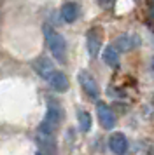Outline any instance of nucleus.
<instances>
[{
	"label": "nucleus",
	"mask_w": 154,
	"mask_h": 155,
	"mask_svg": "<svg viewBox=\"0 0 154 155\" xmlns=\"http://www.w3.org/2000/svg\"><path fill=\"white\" fill-rule=\"evenodd\" d=\"M42 31H44V38H46V44H47L53 58L58 63H67V42H65V38L49 25H44Z\"/></svg>",
	"instance_id": "1"
},
{
	"label": "nucleus",
	"mask_w": 154,
	"mask_h": 155,
	"mask_svg": "<svg viewBox=\"0 0 154 155\" xmlns=\"http://www.w3.org/2000/svg\"><path fill=\"white\" fill-rule=\"evenodd\" d=\"M60 122H61V110H60L58 105H53V103H51L49 108H47V113H46V117H44L40 127H39V131L54 134L56 127L60 126Z\"/></svg>",
	"instance_id": "2"
},
{
	"label": "nucleus",
	"mask_w": 154,
	"mask_h": 155,
	"mask_svg": "<svg viewBox=\"0 0 154 155\" xmlns=\"http://www.w3.org/2000/svg\"><path fill=\"white\" fill-rule=\"evenodd\" d=\"M77 80H79V84L82 87V91L86 92V96H89L91 99H98L100 98V87H98L96 80L91 77L88 71H79V75H77Z\"/></svg>",
	"instance_id": "3"
},
{
	"label": "nucleus",
	"mask_w": 154,
	"mask_h": 155,
	"mask_svg": "<svg viewBox=\"0 0 154 155\" xmlns=\"http://www.w3.org/2000/svg\"><path fill=\"white\" fill-rule=\"evenodd\" d=\"M86 47L91 58L98 56V52L102 49V31L100 28H91L86 35Z\"/></svg>",
	"instance_id": "4"
},
{
	"label": "nucleus",
	"mask_w": 154,
	"mask_h": 155,
	"mask_svg": "<svg viewBox=\"0 0 154 155\" xmlns=\"http://www.w3.org/2000/svg\"><path fill=\"white\" fill-rule=\"evenodd\" d=\"M96 115L103 129H114V126H116V115H114V112L105 103H98L96 105Z\"/></svg>",
	"instance_id": "5"
},
{
	"label": "nucleus",
	"mask_w": 154,
	"mask_h": 155,
	"mask_svg": "<svg viewBox=\"0 0 154 155\" xmlns=\"http://www.w3.org/2000/svg\"><path fill=\"white\" fill-rule=\"evenodd\" d=\"M33 70L37 71L39 77H42L44 80H49V77L56 71V68H54V64H53L51 59L42 56V58H37L33 61Z\"/></svg>",
	"instance_id": "6"
},
{
	"label": "nucleus",
	"mask_w": 154,
	"mask_h": 155,
	"mask_svg": "<svg viewBox=\"0 0 154 155\" xmlns=\"http://www.w3.org/2000/svg\"><path fill=\"white\" fill-rule=\"evenodd\" d=\"M137 45H140V38L137 35H121L112 44V47H116L119 52H128V51L135 49Z\"/></svg>",
	"instance_id": "7"
},
{
	"label": "nucleus",
	"mask_w": 154,
	"mask_h": 155,
	"mask_svg": "<svg viewBox=\"0 0 154 155\" xmlns=\"http://www.w3.org/2000/svg\"><path fill=\"white\" fill-rule=\"evenodd\" d=\"M109 148L114 153H124L128 150V140L123 133H112L109 138Z\"/></svg>",
	"instance_id": "8"
},
{
	"label": "nucleus",
	"mask_w": 154,
	"mask_h": 155,
	"mask_svg": "<svg viewBox=\"0 0 154 155\" xmlns=\"http://www.w3.org/2000/svg\"><path fill=\"white\" fill-rule=\"evenodd\" d=\"M37 145L42 152H56V141H54V134L51 133H44V131H39L37 133Z\"/></svg>",
	"instance_id": "9"
},
{
	"label": "nucleus",
	"mask_w": 154,
	"mask_h": 155,
	"mask_svg": "<svg viewBox=\"0 0 154 155\" xmlns=\"http://www.w3.org/2000/svg\"><path fill=\"white\" fill-rule=\"evenodd\" d=\"M47 82L56 92H67V89H68V78H67V75L60 70H56L54 73L49 77Z\"/></svg>",
	"instance_id": "10"
},
{
	"label": "nucleus",
	"mask_w": 154,
	"mask_h": 155,
	"mask_svg": "<svg viewBox=\"0 0 154 155\" xmlns=\"http://www.w3.org/2000/svg\"><path fill=\"white\" fill-rule=\"evenodd\" d=\"M61 18L65 23H74L79 18V5L75 2H67L61 7Z\"/></svg>",
	"instance_id": "11"
},
{
	"label": "nucleus",
	"mask_w": 154,
	"mask_h": 155,
	"mask_svg": "<svg viewBox=\"0 0 154 155\" xmlns=\"http://www.w3.org/2000/svg\"><path fill=\"white\" fill-rule=\"evenodd\" d=\"M103 61L109 66H117L119 64V51L116 49V47H112V45H109L107 49L103 51Z\"/></svg>",
	"instance_id": "12"
},
{
	"label": "nucleus",
	"mask_w": 154,
	"mask_h": 155,
	"mask_svg": "<svg viewBox=\"0 0 154 155\" xmlns=\"http://www.w3.org/2000/svg\"><path fill=\"white\" fill-rule=\"evenodd\" d=\"M77 119H79V127H81V131L88 133L91 129V115L86 112V110H79V112H77Z\"/></svg>",
	"instance_id": "13"
},
{
	"label": "nucleus",
	"mask_w": 154,
	"mask_h": 155,
	"mask_svg": "<svg viewBox=\"0 0 154 155\" xmlns=\"http://www.w3.org/2000/svg\"><path fill=\"white\" fill-rule=\"evenodd\" d=\"M98 4H100V7H103V9H112L114 4H116V0H98Z\"/></svg>",
	"instance_id": "14"
},
{
	"label": "nucleus",
	"mask_w": 154,
	"mask_h": 155,
	"mask_svg": "<svg viewBox=\"0 0 154 155\" xmlns=\"http://www.w3.org/2000/svg\"><path fill=\"white\" fill-rule=\"evenodd\" d=\"M152 70H154V61H152Z\"/></svg>",
	"instance_id": "15"
}]
</instances>
